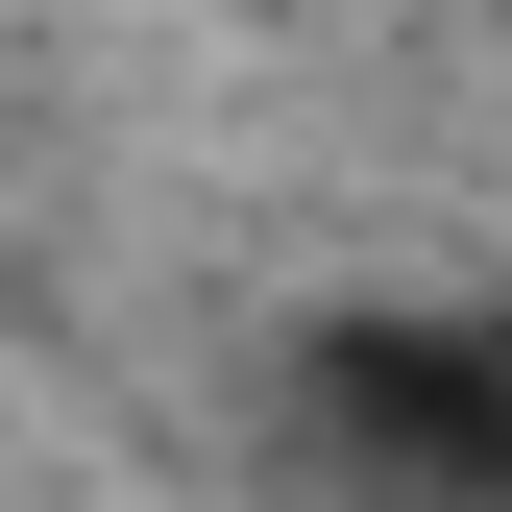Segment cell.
I'll use <instances>...</instances> for the list:
<instances>
[{
	"instance_id": "6da1fadb",
	"label": "cell",
	"mask_w": 512,
	"mask_h": 512,
	"mask_svg": "<svg viewBox=\"0 0 512 512\" xmlns=\"http://www.w3.org/2000/svg\"><path fill=\"white\" fill-rule=\"evenodd\" d=\"M293 439H317V488L342 512H512V342L488 317H317V366H293Z\"/></svg>"
}]
</instances>
